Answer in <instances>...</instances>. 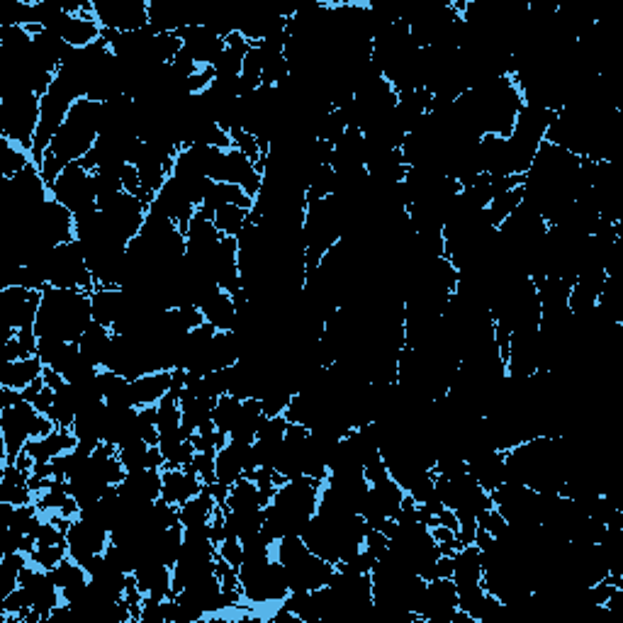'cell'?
Wrapping results in <instances>:
<instances>
[{"instance_id":"6da1fadb","label":"cell","mask_w":623,"mask_h":623,"mask_svg":"<svg viewBox=\"0 0 623 623\" xmlns=\"http://www.w3.org/2000/svg\"><path fill=\"white\" fill-rule=\"evenodd\" d=\"M322 485L324 480L310 475L290 477L285 485H280L271 502L266 504V521L261 526L263 536L271 543L290 536V533L300 536L307 521L317 514Z\"/></svg>"},{"instance_id":"7a4b0ae2","label":"cell","mask_w":623,"mask_h":623,"mask_svg":"<svg viewBox=\"0 0 623 623\" xmlns=\"http://www.w3.org/2000/svg\"><path fill=\"white\" fill-rule=\"evenodd\" d=\"M93 324L91 293L86 290L47 288L42 290L39 302L35 334L37 339H54L78 344L86 329Z\"/></svg>"},{"instance_id":"3957f363","label":"cell","mask_w":623,"mask_h":623,"mask_svg":"<svg viewBox=\"0 0 623 623\" xmlns=\"http://www.w3.org/2000/svg\"><path fill=\"white\" fill-rule=\"evenodd\" d=\"M100 112H103V103L88 98L76 100L66 122L54 134L47 154L56 156L64 166L86 159L100 137Z\"/></svg>"},{"instance_id":"277c9868","label":"cell","mask_w":623,"mask_h":623,"mask_svg":"<svg viewBox=\"0 0 623 623\" xmlns=\"http://www.w3.org/2000/svg\"><path fill=\"white\" fill-rule=\"evenodd\" d=\"M273 558L283 565L290 592L322 589L336 575V565L314 555L297 533H290V536H283L273 543Z\"/></svg>"},{"instance_id":"5b68a950","label":"cell","mask_w":623,"mask_h":623,"mask_svg":"<svg viewBox=\"0 0 623 623\" xmlns=\"http://www.w3.org/2000/svg\"><path fill=\"white\" fill-rule=\"evenodd\" d=\"M25 266H35L47 278V285L52 288H66V290H86L93 293L95 280L91 271H88L86 256L78 241H69V244H59L54 249H44L32 258Z\"/></svg>"},{"instance_id":"8992f818","label":"cell","mask_w":623,"mask_h":623,"mask_svg":"<svg viewBox=\"0 0 623 623\" xmlns=\"http://www.w3.org/2000/svg\"><path fill=\"white\" fill-rule=\"evenodd\" d=\"M237 572L244 604H280L290 594L283 565L273 558V553L244 555V563Z\"/></svg>"},{"instance_id":"52a82bcc","label":"cell","mask_w":623,"mask_h":623,"mask_svg":"<svg viewBox=\"0 0 623 623\" xmlns=\"http://www.w3.org/2000/svg\"><path fill=\"white\" fill-rule=\"evenodd\" d=\"M56 424L47 414H39L35 404L20 400L0 409V441H3L5 463H15L32 439L52 434ZM3 463V465H5Z\"/></svg>"},{"instance_id":"ba28073f","label":"cell","mask_w":623,"mask_h":623,"mask_svg":"<svg viewBox=\"0 0 623 623\" xmlns=\"http://www.w3.org/2000/svg\"><path fill=\"white\" fill-rule=\"evenodd\" d=\"M42 117V98L32 91H10L0 98V137L10 139L32 154Z\"/></svg>"},{"instance_id":"9c48e42d","label":"cell","mask_w":623,"mask_h":623,"mask_svg":"<svg viewBox=\"0 0 623 623\" xmlns=\"http://www.w3.org/2000/svg\"><path fill=\"white\" fill-rule=\"evenodd\" d=\"M49 193H52V198L59 202V205H64L74 217L98 207L93 188V171L83 166L81 161H74V164L66 166L64 171L59 173V178L49 185Z\"/></svg>"},{"instance_id":"30bf717a","label":"cell","mask_w":623,"mask_h":623,"mask_svg":"<svg viewBox=\"0 0 623 623\" xmlns=\"http://www.w3.org/2000/svg\"><path fill=\"white\" fill-rule=\"evenodd\" d=\"M39 302H42V293L35 290L18 288H0V334L3 341L13 339L22 329H35Z\"/></svg>"},{"instance_id":"8fae6325","label":"cell","mask_w":623,"mask_h":623,"mask_svg":"<svg viewBox=\"0 0 623 623\" xmlns=\"http://www.w3.org/2000/svg\"><path fill=\"white\" fill-rule=\"evenodd\" d=\"M66 546H69V558L76 563H91L95 555H103L110 546V529L100 521L91 519L86 514H76L74 519L66 521Z\"/></svg>"},{"instance_id":"7c38bea8","label":"cell","mask_w":623,"mask_h":623,"mask_svg":"<svg viewBox=\"0 0 623 623\" xmlns=\"http://www.w3.org/2000/svg\"><path fill=\"white\" fill-rule=\"evenodd\" d=\"M93 15L108 32H137L149 27V3L144 0H95Z\"/></svg>"},{"instance_id":"4fadbf2b","label":"cell","mask_w":623,"mask_h":623,"mask_svg":"<svg viewBox=\"0 0 623 623\" xmlns=\"http://www.w3.org/2000/svg\"><path fill=\"white\" fill-rule=\"evenodd\" d=\"M98 210L105 215V220H108L112 232L125 241H132L134 237H139V232H142L144 222H147V215H149L147 202H144L142 198H137V195L125 193V190H122L120 195H115L112 200L105 202V205H100Z\"/></svg>"},{"instance_id":"5bb4252c","label":"cell","mask_w":623,"mask_h":623,"mask_svg":"<svg viewBox=\"0 0 623 623\" xmlns=\"http://www.w3.org/2000/svg\"><path fill=\"white\" fill-rule=\"evenodd\" d=\"M458 609V589L451 577H436L426 582L419 623H451Z\"/></svg>"},{"instance_id":"9a60e30c","label":"cell","mask_w":623,"mask_h":623,"mask_svg":"<svg viewBox=\"0 0 623 623\" xmlns=\"http://www.w3.org/2000/svg\"><path fill=\"white\" fill-rule=\"evenodd\" d=\"M20 589L25 592L27 602H30L32 609H37L39 614L44 616V623H47L49 614H52L56 606L64 604V599H61V589L54 585L52 575L32 563H27L20 572Z\"/></svg>"},{"instance_id":"2e32d148","label":"cell","mask_w":623,"mask_h":623,"mask_svg":"<svg viewBox=\"0 0 623 623\" xmlns=\"http://www.w3.org/2000/svg\"><path fill=\"white\" fill-rule=\"evenodd\" d=\"M178 37L183 39V49L193 56V61L198 66H215L217 56L224 52V37L217 35L205 22L183 27L178 32Z\"/></svg>"},{"instance_id":"e0dca14e","label":"cell","mask_w":623,"mask_h":623,"mask_svg":"<svg viewBox=\"0 0 623 623\" xmlns=\"http://www.w3.org/2000/svg\"><path fill=\"white\" fill-rule=\"evenodd\" d=\"M202 487L205 485H202V480L193 470V465H188V468L161 470V499H166L173 507H181V504L188 502L190 497L200 495Z\"/></svg>"},{"instance_id":"ac0fdd59","label":"cell","mask_w":623,"mask_h":623,"mask_svg":"<svg viewBox=\"0 0 623 623\" xmlns=\"http://www.w3.org/2000/svg\"><path fill=\"white\" fill-rule=\"evenodd\" d=\"M134 585L139 587V592L144 597H154L159 602H164L173 594V568L168 565L156 563V560H144L139 563L132 572Z\"/></svg>"},{"instance_id":"d6986e66","label":"cell","mask_w":623,"mask_h":623,"mask_svg":"<svg viewBox=\"0 0 623 623\" xmlns=\"http://www.w3.org/2000/svg\"><path fill=\"white\" fill-rule=\"evenodd\" d=\"M468 473L475 477L477 485H480L482 490L495 492L499 485H504V482H507V465H504V453L492 451V448H485V451L475 453V456L468 458Z\"/></svg>"},{"instance_id":"ffe728a7","label":"cell","mask_w":623,"mask_h":623,"mask_svg":"<svg viewBox=\"0 0 623 623\" xmlns=\"http://www.w3.org/2000/svg\"><path fill=\"white\" fill-rule=\"evenodd\" d=\"M105 426H108V404L103 400L83 407L71 431H74L78 443L88 448H98L105 441Z\"/></svg>"},{"instance_id":"44dd1931","label":"cell","mask_w":623,"mask_h":623,"mask_svg":"<svg viewBox=\"0 0 623 623\" xmlns=\"http://www.w3.org/2000/svg\"><path fill=\"white\" fill-rule=\"evenodd\" d=\"M122 499L132 504H149L161 499V470H132L117 485Z\"/></svg>"},{"instance_id":"7402d4cb","label":"cell","mask_w":623,"mask_h":623,"mask_svg":"<svg viewBox=\"0 0 623 623\" xmlns=\"http://www.w3.org/2000/svg\"><path fill=\"white\" fill-rule=\"evenodd\" d=\"M30 475L32 470L20 468L15 463H5L3 475H0V502L15 504V507L35 504V492L30 490Z\"/></svg>"},{"instance_id":"603a6c76","label":"cell","mask_w":623,"mask_h":623,"mask_svg":"<svg viewBox=\"0 0 623 623\" xmlns=\"http://www.w3.org/2000/svg\"><path fill=\"white\" fill-rule=\"evenodd\" d=\"M78 446V439L71 429H54L52 434L42 436V439H32L25 446V453L35 463H52L54 458L64 456V453L74 451Z\"/></svg>"},{"instance_id":"cb8c5ba5","label":"cell","mask_w":623,"mask_h":623,"mask_svg":"<svg viewBox=\"0 0 623 623\" xmlns=\"http://www.w3.org/2000/svg\"><path fill=\"white\" fill-rule=\"evenodd\" d=\"M49 575H52L54 585L61 589V599H64L66 604L76 602L83 594V589L88 587V582H91L88 570L83 568L81 563H76L74 558H69V555H66L54 570H49Z\"/></svg>"},{"instance_id":"d4e9b609","label":"cell","mask_w":623,"mask_h":623,"mask_svg":"<svg viewBox=\"0 0 623 623\" xmlns=\"http://www.w3.org/2000/svg\"><path fill=\"white\" fill-rule=\"evenodd\" d=\"M93 322L112 329L127 310V293L122 288H95L91 293Z\"/></svg>"},{"instance_id":"484cf974","label":"cell","mask_w":623,"mask_h":623,"mask_svg":"<svg viewBox=\"0 0 623 623\" xmlns=\"http://www.w3.org/2000/svg\"><path fill=\"white\" fill-rule=\"evenodd\" d=\"M44 375V363L39 356L20 358V361H0V387L25 390Z\"/></svg>"},{"instance_id":"4316f807","label":"cell","mask_w":623,"mask_h":623,"mask_svg":"<svg viewBox=\"0 0 623 623\" xmlns=\"http://www.w3.org/2000/svg\"><path fill=\"white\" fill-rule=\"evenodd\" d=\"M173 370H156V373H147L142 378L132 380V397L134 407H149V404H159L171 392Z\"/></svg>"},{"instance_id":"83f0119b","label":"cell","mask_w":623,"mask_h":623,"mask_svg":"<svg viewBox=\"0 0 623 623\" xmlns=\"http://www.w3.org/2000/svg\"><path fill=\"white\" fill-rule=\"evenodd\" d=\"M200 312H202V317H205V322L212 324L217 331H232L234 322H237V314H239L232 295L224 293L222 288L202 302Z\"/></svg>"},{"instance_id":"f1b7e54d","label":"cell","mask_w":623,"mask_h":623,"mask_svg":"<svg viewBox=\"0 0 623 623\" xmlns=\"http://www.w3.org/2000/svg\"><path fill=\"white\" fill-rule=\"evenodd\" d=\"M217 507H220V504L212 497V492L207 490V487H202L200 495L190 497L188 502L178 507V519H181L183 529H190V526H205L212 521Z\"/></svg>"},{"instance_id":"f546056e","label":"cell","mask_w":623,"mask_h":623,"mask_svg":"<svg viewBox=\"0 0 623 623\" xmlns=\"http://www.w3.org/2000/svg\"><path fill=\"white\" fill-rule=\"evenodd\" d=\"M112 329L103 327V324L93 322L91 327L86 329V334L78 339V349H81L83 356L93 363L95 368H103L105 361H108V353L112 346Z\"/></svg>"},{"instance_id":"4dcf8cb0","label":"cell","mask_w":623,"mask_h":623,"mask_svg":"<svg viewBox=\"0 0 623 623\" xmlns=\"http://www.w3.org/2000/svg\"><path fill=\"white\" fill-rule=\"evenodd\" d=\"M249 217H251L249 207L224 205V207H220V210L215 212L212 222H215L217 232H220L222 237H234V239H237L239 234L244 232L246 224H249Z\"/></svg>"},{"instance_id":"1f68e13d","label":"cell","mask_w":623,"mask_h":623,"mask_svg":"<svg viewBox=\"0 0 623 623\" xmlns=\"http://www.w3.org/2000/svg\"><path fill=\"white\" fill-rule=\"evenodd\" d=\"M32 164V154L27 149L18 147L10 139L0 137V176L8 181V178L18 176L20 171H25Z\"/></svg>"},{"instance_id":"d6a6232c","label":"cell","mask_w":623,"mask_h":623,"mask_svg":"<svg viewBox=\"0 0 623 623\" xmlns=\"http://www.w3.org/2000/svg\"><path fill=\"white\" fill-rule=\"evenodd\" d=\"M27 563H30V558L25 553L3 555V560H0V599H5L20 587V572Z\"/></svg>"},{"instance_id":"836d02e7","label":"cell","mask_w":623,"mask_h":623,"mask_svg":"<svg viewBox=\"0 0 623 623\" xmlns=\"http://www.w3.org/2000/svg\"><path fill=\"white\" fill-rule=\"evenodd\" d=\"M524 202V193H521V185L519 188H512L507 190V193L502 195H495V198L490 200V205H487V215H490V222L492 227H499L507 217H512L516 212V207Z\"/></svg>"},{"instance_id":"e575fe53","label":"cell","mask_w":623,"mask_h":623,"mask_svg":"<svg viewBox=\"0 0 623 623\" xmlns=\"http://www.w3.org/2000/svg\"><path fill=\"white\" fill-rule=\"evenodd\" d=\"M66 555H69V546H64V543H35V548H32V553L27 555V558H30L32 565L49 572L54 570Z\"/></svg>"},{"instance_id":"d590c367","label":"cell","mask_w":623,"mask_h":623,"mask_svg":"<svg viewBox=\"0 0 623 623\" xmlns=\"http://www.w3.org/2000/svg\"><path fill=\"white\" fill-rule=\"evenodd\" d=\"M217 555H220L229 568L239 570L241 563H244V546H241L237 536H227L220 546H217Z\"/></svg>"},{"instance_id":"8d00e7d4","label":"cell","mask_w":623,"mask_h":623,"mask_svg":"<svg viewBox=\"0 0 623 623\" xmlns=\"http://www.w3.org/2000/svg\"><path fill=\"white\" fill-rule=\"evenodd\" d=\"M363 550L370 555V558L378 563L380 558H385V553L390 550V536L385 531L378 529H368L366 538H363Z\"/></svg>"},{"instance_id":"74e56055","label":"cell","mask_w":623,"mask_h":623,"mask_svg":"<svg viewBox=\"0 0 623 623\" xmlns=\"http://www.w3.org/2000/svg\"><path fill=\"white\" fill-rule=\"evenodd\" d=\"M193 470L198 473V477L202 480V485H215L217 477H215V456L210 453H195L193 458Z\"/></svg>"},{"instance_id":"f35d334b","label":"cell","mask_w":623,"mask_h":623,"mask_svg":"<svg viewBox=\"0 0 623 623\" xmlns=\"http://www.w3.org/2000/svg\"><path fill=\"white\" fill-rule=\"evenodd\" d=\"M122 178V190L129 195H137V198H142V178H139V171L134 164H127L125 168H122L120 173Z\"/></svg>"}]
</instances>
